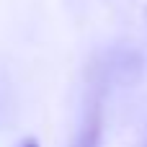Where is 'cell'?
Instances as JSON below:
<instances>
[{
	"label": "cell",
	"mask_w": 147,
	"mask_h": 147,
	"mask_svg": "<svg viewBox=\"0 0 147 147\" xmlns=\"http://www.w3.org/2000/svg\"><path fill=\"white\" fill-rule=\"evenodd\" d=\"M23 147H39V145H36V142H26Z\"/></svg>",
	"instance_id": "obj_1"
}]
</instances>
